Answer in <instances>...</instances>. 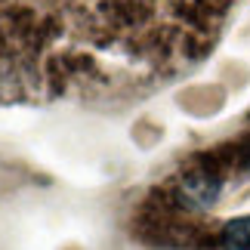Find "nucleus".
Wrapping results in <instances>:
<instances>
[{
    "label": "nucleus",
    "mask_w": 250,
    "mask_h": 250,
    "mask_svg": "<svg viewBox=\"0 0 250 250\" xmlns=\"http://www.w3.org/2000/svg\"><path fill=\"white\" fill-rule=\"evenodd\" d=\"M223 247L226 250H250V216H238L223 229Z\"/></svg>",
    "instance_id": "1"
}]
</instances>
